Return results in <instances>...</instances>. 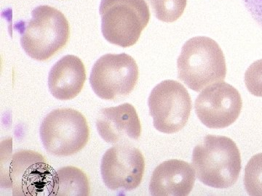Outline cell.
Wrapping results in <instances>:
<instances>
[{"label": "cell", "instance_id": "1", "mask_svg": "<svg viewBox=\"0 0 262 196\" xmlns=\"http://www.w3.org/2000/svg\"><path fill=\"white\" fill-rule=\"evenodd\" d=\"M192 161L198 180L214 188L233 186L241 171L239 149L225 136L207 135L194 148Z\"/></svg>", "mask_w": 262, "mask_h": 196}, {"label": "cell", "instance_id": "2", "mask_svg": "<svg viewBox=\"0 0 262 196\" xmlns=\"http://www.w3.org/2000/svg\"><path fill=\"white\" fill-rule=\"evenodd\" d=\"M177 68L179 80L195 92L223 82L227 75L222 48L207 37H193L187 41L179 56Z\"/></svg>", "mask_w": 262, "mask_h": 196}, {"label": "cell", "instance_id": "3", "mask_svg": "<svg viewBox=\"0 0 262 196\" xmlns=\"http://www.w3.org/2000/svg\"><path fill=\"white\" fill-rule=\"evenodd\" d=\"M32 16L24 27L20 44L33 59L47 61L67 45L70 24L60 10L49 5L37 7L32 10Z\"/></svg>", "mask_w": 262, "mask_h": 196}, {"label": "cell", "instance_id": "4", "mask_svg": "<svg viewBox=\"0 0 262 196\" xmlns=\"http://www.w3.org/2000/svg\"><path fill=\"white\" fill-rule=\"evenodd\" d=\"M99 13L103 37L123 48L136 44L151 17L145 0H101Z\"/></svg>", "mask_w": 262, "mask_h": 196}, {"label": "cell", "instance_id": "5", "mask_svg": "<svg viewBox=\"0 0 262 196\" xmlns=\"http://www.w3.org/2000/svg\"><path fill=\"white\" fill-rule=\"evenodd\" d=\"M40 137L49 154L70 156L87 145L90 129L82 113L72 108H61L52 111L43 120Z\"/></svg>", "mask_w": 262, "mask_h": 196}, {"label": "cell", "instance_id": "6", "mask_svg": "<svg viewBox=\"0 0 262 196\" xmlns=\"http://www.w3.org/2000/svg\"><path fill=\"white\" fill-rule=\"evenodd\" d=\"M42 155L20 151L2 160V186L12 189L13 195H40L49 185L53 175Z\"/></svg>", "mask_w": 262, "mask_h": 196}, {"label": "cell", "instance_id": "7", "mask_svg": "<svg viewBox=\"0 0 262 196\" xmlns=\"http://www.w3.org/2000/svg\"><path fill=\"white\" fill-rule=\"evenodd\" d=\"M139 75V67L133 57L126 53L106 54L95 63L90 83L98 97L115 101L131 93Z\"/></svg>", "mask_w": 262, "mask_h": 196}, {"label": "cell", "instance_id": "8", "mask_svg": "<svg viewBox=\"0 0 262 196\" xmlns=\"http://www.w3.org/2000/svg\"><path fill=\"white\" fill-rule=\"evenodd\" d=\"M148 105L155 128L165 134H173L182 130L187 125L192 108L187 89L173 80L158 84L150 93Z\"/></svg>", "mask_w": 262, "mask_h": 196}, {"label": "cell", "instance_id": "9", "mask_svg": "<svg viewBox=\"0 0 262 196\" xmlns=\"http://www.w3.org/2000/svg\"><path fill=\"white\" fill-rule=\"evenodd\" d=\"M145 171V159L140 150L128 143L117 144L101 160L105 185L112 190L130 191L140 185Z\"/></svg>", "mask_w": 262, "mask_h": 196}, {"label": "cell", "instance_id": "10", "mask_svg": "<svg viewBox=\"0 0 262 196\" xmlns=\"http://www.w3.org/2000/svg\"><path fill=\"white\" fill-rule=\"evenodd\" d=\"M243 108L241 94L233 86L211 84L196 97L194 108L198 118L210 129H225L238 118Z\"/></svg>", "mask_w": 262, "mask_h": 196}, {"label": "cell", "instance_id": "11", "mask_svg": "<svg viewBox=\"0 0 262 196\" xmlns=\"http://www.w3.org/2000/svg\"><path fill=\"white\" fill-rule=\"evenodd\" d=\"M96 127L101 138L111 144L138 140L141 134L140 119L136 108L130 103L101 109L96 119Z\"/></svg>", "mask_w": 262, "mask_h": 196}, {"label": "cell", "instance_id": "12", "mask_svg": "<svg viewBox=\"0 0 262 196\" xmlns=\"http://www.w3.org/2000/svg\"><path fill=\"white\" fill-rule=\"evenodd\" d=\"M195 182L194 168L182 160L170 159L157 166L149 183L153 196H187Z\"/></svg>", "mask_w": 262, "mask_h": 196}, {"label": "cell", "instance_id": "13", "mask_svg": "<svg viewBox=\"0 0 262 196\" xmlns=\"http://www.w3.org/2000/svg\"><path fill=\"white\" fill-rule=\"evenodd\" d=\"M85 80L83 62L77 56L68 55L52 67L48 77V87L56 99L70 101L80 93Z\"/></svg>", "mask_w": 262, "mask_h": 196}, {"label": "cell", "instance_id": "14", "mask_svg": "<svg viewBox=\"0 0 262 196\" xmlns=\"http://www.w3.org/2000/svg\"><path fill=\"white\" fill-rule=\"evenodd\" d=\"M52 196H88L90 195L89 178L80 168L65 166L53 175L48 188Z\"/></svg>", "mask_w": 262, "mask_h": 196}, {"label": "cell", "instance_id": "15", "mask_svg": "<svg viewBox=\"0 0 262 196\" xmlns=\"http://www.w3.org/2000/svg\"><path fill=\"white\" fill-rule=\"evenodd\" d=\"M158 20L165 23L177 21L184 13L187 0H147Z\"/></svg>", "mask_w": 262, "mask_h": 196}, {"label": "cell", "instance_id": "16", "mask_svg": "<svg viewBox=\"0 0 262 196\" xmlns=\"http://www.w3.org/2000/svg\"><path fill=\"white\" fill-rule=\"evenodd\" d=\"M244 185L248 195L262 196V153L253 156L246 165Z\"/></svg>", "mask_w": 262, "mask_h": 196}, {"label": "cell", "instance_id": "17", "mask_svg": "<svg viewBox=\"0 0 262 196\" xmlns=\"http://www.w3.org/2000/svg\"><path fill=\"white\" fill-rule=\"evenodd\" d=\"M245 83L253 95L262 97V59L248 67L245 74Z\"/></svg>", "mask_w": 262, "mask_h": 196}, {"label": "cell", "instance_id": "18", "mask_svg": "<svg viewBox=\"0 0 262 196\" xmlns=\"http://www.w3.org/2000/svg\"><path fill=\"white\" fill-rule=\"evenodd\" d=\"M245 8L262 28V0H243Z\"/></svg>", "mask_w": 262, "mask_h": 196}]
</instances>
